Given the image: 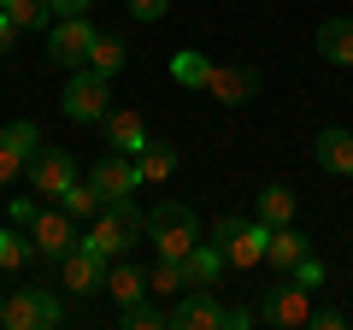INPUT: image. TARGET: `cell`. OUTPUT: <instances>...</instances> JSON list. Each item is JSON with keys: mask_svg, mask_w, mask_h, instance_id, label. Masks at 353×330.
Returning a JSON list of instances; mask_svg holds the SVG:
<instances>
[{"mask_svg": "<svg viewBox=\"0 0 353 330\" xmlns=\"http://www.w3.org/2000/svg\"><path fill=\"white\" fill-rule=\"evenodd\" d=\"M265 248H271V224H265V218H241L236 236L224 242V260L248 271V266H265Z\"/></svg>", "mask_w": 353, "mask_h": 330, "instance_id": "4fadbf2b", "label": "cell"}, {"mask_svg": "<svg viewBox=\"0 0 353 330\" xmlns=\"http://www.w3.org/2000/svg\"><path fill=\"white\" fill-rule=\"evenodd\" d=\"M88 6H94V0H53V12H59V18L65 12H88Z\"/></svg>", "mask_w": 353, "mask_h": 330, "instance_id": "8d00e7d4", "label": "cell"}, {"mask_svg": "<svg viewBox=\"0 0 353 330\" xmlns=\"http://www.w3.org/2000/svg\"><path fill=\"white\" fill-rule=\"evenodd\" d=\"M124 65H130V48H124V36H94V48H88V71L118 77Z\"/></svg>", "mask_w": 353, "mask_h": 330, "instance_id": "603a6c76", "label": "cell"}, {"mask_svg": "<svg viewBox=\"0 0 353 330\" xmlns=\"http://www.w3.org/2000/svg\"><path fill=\"white\" fill-rule=\"evenodd\" d=\"M0 313H6V295H0Z\"/></svg>", "mask_w": 353, "mask_h": 330, "instance_id": "74e56055", "label": "cell"}, {"mask_svg": "<svg viewBox=\"0 0 353 330\" xmlns=\"http://www.w3.org/2000/svg\"><path fill=\"white\" fill-rule=\"evenodd\" d=\"M41 206L36 201H24V195H12V224H30V218H36Z\"/></svg>", "mask_w": 353, "mask_h": 330, "instance_id": "836d02e7", "label": "cell"}, {"mask_svg": "<svg viewBox=\"0 0 353 330\" xmlns=\"http://www.w3.org/2000/svg\"><path fill=\"white\" fill-rule=\"evenodd\" d=\"M12 36H18V24H12V18H6V6H0V53L12 48Z\"/></svg>", "mask_w": 353, "mask_h": 330, "instance_id": "d590c367", "label": "cell"}, {"mask_svg": "<svg viewBox=\"0 0 353 330\" xmlns=\"http://www.w3.org/2000/svg\"><path fill=\"white\" fill-rule=\"evenodd\" d=\"M141 236H148V213L136 206V195H124V201H106V206H101L94 230L83 236V248H94V254L112 266V260H124Z\"/></svg>", "mask_w": 353, "mask_h": 330, "instance_id": "6da1fadb", "label": "cell"}, {"mask_svg": "<svg viewBox=\"0 0 353 330\" xmlns=\"http://www.w3.org/2000/svg\"><path fill=\"white\" fill-rule=\"evenodd\" d=\"M59 283H65V289H77V295H106V260L94 254V248L77 242L71 254L59 260Z\"/></svg>", "mask_w": 353, "mask_h": 330, "instance_id": "8fae6325", "label": "cell"}, {"mask_svg": "<svg viewBox=\"0 0 353 330\" xmlns=\"http://www.w3.org/2000/svg\"><path fill=\"white\" fill-rule=\"evenodd\" d=\"M248 324H259L253 307H230V313H224V330H248Z\"/></svg>", "mask_w": 353, "mask_h": 330, "instance_id": "d6a6232c", "label": "cell"}, {"mask_svg": "<svg viewBox=\"0 0 353 330\" xmlns=\"http://www.w3.org/2000/svg\"><path fill=\"white\" fill-rule=\"evenodd\" d=\"M141 295H148V271L130 266V260H112V266H106V301L130 307V301H141Z\"/></svg>", "mask_w": 353, "mask_h": 330, "instance_id": "e0dca14e", "label": "cell"}, {"mask_svg": "<svg viewBox=\"0 0 353 330\" xmlns=\"http://www.w3.org/2000/svg\"><path fill=\"white\" fill-rule=\"evenodd\" d=\"M94 36L101 30L88 24V12H65L48 24V59L59 65V71H83L88 65V48H94Z\"/></svg>", "mask_w": 353, "mask_h": 330, "instance_id": "277c9868", "label": "cell"}, {"mask_svg": "<svg viewBox=\"0 0 353 330\" xmlns=\"http://www.w3.org/2000/svg\"><path fill=\"white\" fill-rule=\"evenodd\" d=\"M230 307L212 301V289H183V301L171 307V330H224Z\"/></svg>", "mask_w": 353, "mask_h": 330, "instance_id": "7c38bea8", "label": "cell"}, {"mask_svg": "<svg viewBox=\"0 0 353 330\" xmlns=\"http://www.w3.org/2000/svg\"><path fill=\"white\" fill-rule=\"evenodd\" d=\"M30 242H36V254H41V260H53V266H59V260L71 254L83 236H77V218L65 213L59 201H53V206H41V213L30 218Z\"/></svg>", "mask_w": 353, "mask_h": 330, "instance_id": "52a82bcc", "label": "cell"}, {"mask_svg": "<svg viewBox=\"0 0 353 330\" xmlns=\"http://www.w3.org/2000/svg\"><path fill=\"white\" fill-rule=\"evenodd\" d=\"M306 324H312V330H341V307H312Z\"/></svg>", "mask_w": 353, "mask_h": 330, "instance_id": "4dcf8cb0", "label": "cell"}, {"mask_svg": "<svg viewBox=\"0 0 353 330\" xmlns=\"http://www.w3.org/2000/svg\"><path fill=\"white\" fill-rule=\"evenodd\" d=\"M312 159H318V171H330V177H353V130H318Z\"/></svg>", "mask_w": 353, "mask_h": 330, "instance_id": "5bb4252c", "label": "cell"}, {"mask_svg": "<svg viewBox=\"0 0 353 330\" xmlns=\"http://www.w3.org/2000/svg\"><path fill=\"white\" fill-rule=\"evenodd\" d=\"M24 165H30V153L18 148V142H6V136H0V189H12V183L24 177Z\"/></svg>", "mask_w": 353, "mask_h": 330, "instance_id": "f1b7e54d", "label": "cell"}, {"mask_svg": "<svg viewBox=\"0 0 353 330\" xmlns=\"http://www.w3.org/2000/svg\"><path fill=\"white\" fill-rule=\"evenodd\" d=\"M0 6H6V0H0Z\"/></svg>", "mask_w": 353, "mask_h": 330, "instance_id": "f35d334b", "label": "cell"}, {"mask_svg": "<svg viewBox=\"0 0 353 330\" xmlns=\"http://www.w3.org/2000/svg\"><path fill=\"white\" fill-rule=\"evenodd\" d=\"M24 177H30L36 195H53V201H59V195L77 183V159L65 148H36V159L24 165Z\"/></svg>", "mask_w": 353, "mask_h": 330, "instance_id": "ba28073f", "label": "cell"}, {"mask_svg": "<svg viewBox=\"0 0 353 330\" xmlns=\"http://www.w3.org/2000/svg\"><path fill=\"white\" fill-rule=\"evenodd\" d=\"M224 266H230V260H224V248H218V242H201V248H194V254L183 260V278H189V289H212Z\"/></svg>", "mask_w": 353, "mask_h": 330, "instance_id": "d6986e66", "label": "cell"}, {"mask_svg": "<svg viewBox=\"0 0 353 330\" xmlns=\"http://www.w3.org/2000/svg\"><path fill=\"white\" fill-rule=\"evenodd\" d=\"M30 254H36V242H30V236H18V230H0V271H18Z\"/></svg>", "mask_w": 353, "mask_h": 330, "instance_id": "83f0119b", "label": "cell"}, {"mask_svg": "<svg viewBox=\"0 0 353 330\" xmlns=\"http://www.w3.org/2000/svg\"><path fill=\"white\" fill-rule=\"evenodd\" d=\"M253 95H259V71H253V65H212V77H206V101L248 106Z\"/></svg>", "mask_w": 353, "mask_h": 330, "instance_id": "30bf717a", "label": "cell"}, {"mask_svg": "<svg viewBox=\"0 0 353 330\" xmlns=\"http://www.w3.org/2000/svg\"><path fill=\"white\" fill-rule=\"evenodd\" d=\"M318 59L353 65V18H324L318 24Z\"/></svg>", "mask_w": 353, "mask_h": 330, "instance_id": "ac0fdd59", "label": "cell"}, {"mask_svg": "<svg viewBox=\"0 0 353 330\" xmlns=\"http://www.w3.org/2000/svg\"><path fill=\"white\" fill-rule=\"evenodd\" d=\"M148 236H153V260H189L201 248V218L183 201H159L148 213Z\"/></svg>", "mask_w": 353, "mask_h": 330, "instance_id": "7a4b0ae2", "label": "cell"}, {"mask_svg": "<svg viewBox=\"0 0 353 330\" xmlns=\"http://www.w3.org/2000/svg\"><path fill=\"white\" fill-rule=\"evenodd\" d=\"M65 318V307H59V295L53 289H12L6 295V313H0V324L6 330H53Z\"/></svg>", "mask_w": 353, "mask_h": 330, "instance_id": "8992f818", "label": "cell"}, {"mask_svg": "<svg viewBox=\"0 0 353 330\" xmlns=\"http://www.w3.org/2000/svg\"><path fill=\"white\" fill-rule=\"evenodd\" d=\"M6 18L18 30H48L59 12H53V0H6Z\"/></svg>", "mask_w": 353, "mask_h": 330, "instance_id": "484cf974", "label": "cell"}, {"mask_svg": "<svg viewBox=\"0 0 353 330\" xmlns=\"http://www.w3.org/2000/svg\"><path fill=\"white\" fill-rule=\"evenodd\" d=\"M59 206H65V213H71V218H101V206H106V195L94 189V183H83V177H77L71 189L59 195Z\"/></svg>", "mask_w": 353, "mask_h": 330, "instance_id": "d4e9b609", "label": "cell"}, {"mask_svg": "<svg viewBox=\"0 0 353 330\" xmlns=\"http://www.w3.org/2000/svg\"><path fill=\"white\" fill-rule=\"evenodd\" d=\"M118 324H124V330H165L171 313H159V295H141V301L118 307Z\"/></svg>", "mask_w": 353, "mask_h": 330, "instance_id": "cb8c5ba5", "label": "cell"}, {"mask_svg": "<svg viewBox=\"0 0 353 330\" xmlns=\"http://www.w3.org/2000/svg\"><path fill=\"white\" fill-rule=\"evenodd\" d=\"M112 77H101V71H71V83H65V95H59V106H65V118L71 124H106V113H112V89H106Z\"/></svg>", "mask_w": 353, "mask_h": 330, "instance_id": "3957f363", "label": "cell"}, {"mask_svg": "<svg viewBox=\"0 0 353 330\" xmlns=\"http://www.w3.org/2000/svg\"><path fill=\"white\" fill-rule=\"evenodd\" d=\"M236 224H241V218H218V224H212V242H218V248H224V242L236 236Z\"/></svg>", "mask_w": 353, "mask_h": 330, "instance_id": "e575fe53", "label": "cell"}, {"mask_svg": "<svg viewBox=\"0 0 353 330\" xmlns=\"http://www.w3.org/2000/svg\"><path fill=\"white\" fill-rule=\"evenodd\" d=\"M136 165H141V183H165V177H176V148L171 142H148L136 153Z\"/></svg>", "mask_w": 353, "mask_h": 330, "instance_id": "7402d4cb", "label": "cell"}, {"mask_svg": "<svg viewBox=\"0 0 353 330\" xmlns=\"http://www.w3.org/2000/svg\"><path fill=\"white\" fill-rule=\"evenodd\" d=\"M294 278H301V283H306V289H318V283H324V266H318V260H312V254H306V260H301V266H294Z\"/></svg>", "mask_w": 353, "mask_h": 330, "instance_id": "1f68e13d", "label": "cell"}, {"mask_svg": "<svg viewBox=\"0 0 353 330\" xmlns=\"http://www.w3.org/2000/svg\"><path fill=\"white\" fill-rule=\"evenodd\" d=\"M306 254H312V242H306L294 224H277V230H271V248H265V266H277V271H294Z\"/></svg>", "mask_w": 353, "mask_h": 330, "instance_id": "2e32d148", "label": "cell"}, {"mask_svg": "<svg viewBox=\"0 0 353 330\" xmlns=\"http://www.w3.org/2000/svg\"><path fill=\"white\" fill-rule=\"evenodd\" d=\"M165 12H171V0H130V18H141V24H159Z\"/></svg>", "mask_w": 353, "mask_h": 330, "instance_id": "f546056e", "label": "cell"}, {"mask_svg": "<svg viewBox=\"0 0 353 330\" xmlns=\"http://www.w3.org/2000/svg\"><path fill=\"white\" fill-rule=\"evenodd\" d=\"M88 183H94L106 201H124V195H136V189H141V165L130 159V153L106 148L101 159H94V171H88Z\"/></svg>", "mask_w": 353, "mask_h": 330, "instance_id": "9c48e42d", "label": "cell"}, {"mask_svg": "<svg viewBox=\"0 0 353 330\" xmlns=\"http://www.w3.org/2000/svg\"><path fill=\"white\" fill-rule=\"evenodd\" d=\"M189 278H183V260H153L148 266V295H183Z\"/></svg>", "mask_w": 353, "mask_h": 330, "instance_id": "4316f807", "label": "cell"}, {"mask_svg": "<svg viewBox=\"0 0 353 330\" xmlns=\"http://www.w3.org/2000/svg\"><path fill=\"white\" fill-rule=\"evenodd\" d=\"M106 148L130 153V159H136V153L148 148V124H141V113H136V106H112V113H106Z\"/></svg>", "mask_w": 353, "mask_h": 330, "instance_id": "9a60e30c", "label": "cell"}, {"mask_svg": "<svg viewBox=\"0 0 353 330\" xmlns=\"http://www.w3.org/2000/svg\"><path fill=\"white\" fill-rule=\"evenodd\" d=\"M294 201L301 195L289 189V183H271V189H259V206H253V218H265V224H294Z\"/></svg>", "mask_w": 353, "mask_h": 330, "instance_id": "ffe728a7", "label": "cell"}, {"mask_svg": "<svg viewBox=\"0 0 353 330\" xmlns=\"http://www.w3.org/2000/svg\"><path fill=\"white\" fill-rule=\"evenodd\" d=\"M212 65H218V59H206L201 48H183V53H171V77L183 83V89H206Z\"/></svg>", "mask_w": 353, "mask_h": 330, "instance_id": "44dd1931", "label": "cell"}, {"mask_svg": "<svg viewBox=\"0 0 353 330\" xmlns=\"http://www.w3.org/2000/svg\"><path fill=\"white\" fill-rule=\"evenodd\" d=\"M259 318L265 324H283V330H301L306 318H312V289H306L294 271H283L271 289H265V301H259Z\"/></svg>", "mask_w": 353, "mask_h": 330, "instance_id": "5b68a950", "label": "cell"}]
</instances>
